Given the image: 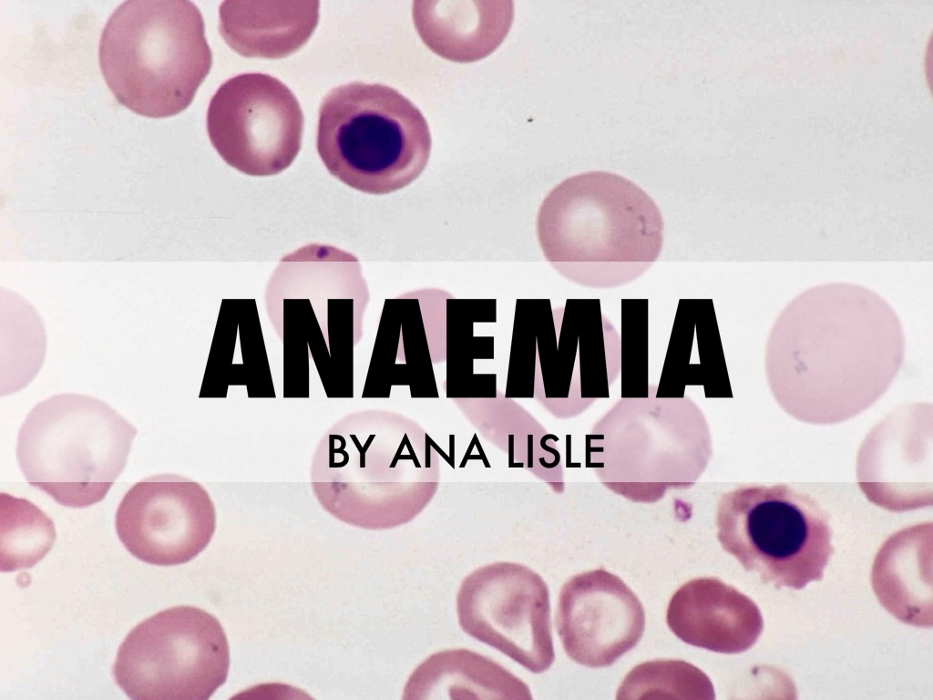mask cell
<instances>
[{"label":"cell","instance_id":"obj_15","mask_svg":"<svg viewBox=\"0 0 933 700\" xmlns=\"http://www.w3.org/2000/svg\"><path fill=\"white\" fill-rule=\"evenodd\" d=\"M412 11L423 42L438 56L460 63L491 54L514 18L511 1H415Z\"/></svg>","mask_w":933,"mask_h":700},{"label":"cell","instance_id":"obj_12","mask_svg":"<svg viewBox=\"0 0 933 700\" xmlns=\"http://www.w3.org/2000/svg\"><path fill=\"white\" fill-rule=\"evenodd\" d=\"M931 405H907L877 425L856 460L858 486L874 504L890 511L932 505Z\"/></svg>","mask_w":933,"mask_h":700},{"label":"cell","instance_id":"obj_6","mask_svg":"<svg viewBox=\"0 0 933 700\" xmlns=\"http://www.w3.org/2000/svg\"><path fill=\"white\" fill-rule=\"evenodd\" d=\"M716 525L723 550L776 589L800 590L822 580L834 553L828 514L810 495L785 484L726 492Z\"/></svg>","mask_w":933,"mask_h":700},{"label":"cell","instance_id":"obj_14","mask_svg":"<svg viewBox=\"0 0 933 700\" xmlns=\"http://www.w3.org/2000/svg\"><path fill=\"white\" fill-rule=\"evenodd\" d=\"M932 522L902 529L878 550L871 583L881 605L900 622L932 626Z\"/></svg>","mask_w":933,"mask_h":700},{"label":"cell","instance_id":"obj_1","mask_svg":"<svg viewBox=\"0 0 933 700\" xmlns=\"http://www.w3.org/2000/svg\"><path fill=\"white\" fill-rule=\"evenodd\" d=\"M904 352L901 324L882 297L856 284H822L795 297L776 319L766 346L767 380L793 417L837 424L884 395Z\"/></svg>","mask_w":933,"mask_h":700},{"label":"cell","instance_id":"obj_8","mask_svg":"<svg viewBox=\"0 0 933 700\" xmlns=\"http://www.w3.org/2000/svg\"><path fill=\"white\" fill-rule=\"evenodd\" d=\"M456 613L466 634L529 672L553 664L549 589L528 566L499 561L472 571L458 589Z\"/></svg>","mask_w":933,"mask_h":700},{"label":"cell","instance_id":"obj_4","mask_svg":"<svg viewBox=\"0 0 933 700\" xmlns=\"http://www.w3.org/2000/svg\"><path fill=\"white\" fill-rule=\"evenodd\" d=\"M137 428L104 401L56 395L36 405L17 436L27 483L70 508L101 501L123 472Z\"/></svg>","mask_w":933,"mask_h":700},{"label":"cell","instance_id":"obj_2","mask_svg":"<svg viewBox=\"0 0 933 700\" xmlns=\"http://www.w3.org/2000/svg\"><path fill=\"white\" fill-rule=\"evenodd\" d=\"M538 234L547 260L579 284L615 287L659 258L663 221L654 201L631 180L592 170L567 178L544 199Z\"/></svg>","mask_w":933,"mask_h":700},{"label":"cell","instance_id":"obj_16","mask_svg":"<svg viewBox=\"0 0 933 700\" xmlns=\"http://www.w3.org/2000/svg\"><path fill=\"white\" fill-rule=\"evenodd\" d=\"M220 33L229 46L248 57L280 58L299 49L319 18L318 1H224Z\"/></svg>","mask_w":933,"mask_h":700},{"label":"cell","instance_id":"obj_11","mask_svg":"<svg viewBox=\"0 0 933 700\" xmlns=\"http://www.w3.org/2000/svg\"><path fill=\"white\" fill-rule=\"evenodd\" d=\"M556 627L572 661L590 668L606 667L641 639L644 609L617 575L603 569L585 571L562 586Z\"/></svg>","mask_w":933,"mask_h":700},{"label":"cell","instance_id":"obj_13","mask_svg":"<svg viewBox=\"0 0 933 700\" xmlns=\"http://www.w3.org/2000/svg\"><path fill=\"white\" fill-rule=\"evenodd\" d=\"M666 622L682 642L721 654L751 648L764 627L759 608L717 578L693 579L672 595Z\"/></svg>","mask_w":933,"mask_h":700},{"label":"cell","instance_id":"obj_18","mask_svg":"<svg viewBox=\"0 0 933 700\" xmlns=\"http://www.w3.org/2000/svg\"><path fill=\"white\" fill-rule=\"evenodd\" d=\"M56 540L53 520L25 499L0 494V570L15 571L33 567L52 549Z\"/></svg>","mask_w":933,"mask_h":700},{"label":"cell","instance_id":"obj_10","mask_svg":"<svg viewBox=\"0 0 933 700\" xmlns=\"http://www.w3.org/2000/svg\"><path fill=\"white\" fill-rule=\"evenodd\" d=\"M118 539L141 561L172 566L190 561L210 543L214 505L198 482L172 474L147 478L122 498L115 518Z\"/></svg>","mask_w":933,"mask_h":700},{"label":"cell","instance_id":"obj_17","mask_svg":"<svg viewBox=\"0 0 933 700\" xmlns=\"http://www.w3.org/2000/svg\"><path fill=\"white\" fill-rule=\"evenodd\" d=\"M404 700H531L527 684L494 660L467 649L435 653L408 677Z\"/></svg>","mask_w":933,"mask_h":700},{"label":"cell","instance_id":"obj_9","mask_svg":"<svg viewBox=\"0 0 933 700\" xmlns=\"http://www.w3.org/2000/svg\"><path fill=\"white\" fill-rule=\"evenodd\" d=\"M303 116L292 91L280 80L247 73L223 83L207 113L210 142L224 161L250 176L287 169L302 143Z\"/></svg>","mask_w":933,"mask_h":700},{"label":"cell","instance_id":"obj_3","mask_svg":"<svg viewBox=\"0 0 933 700\" xmlns=\"http://www.w3.org/2000/svg\"><path fill=\"white\" fill-rule=\"evenodd\" d=\"M99 66L117 100L149 118L179 114L211 67L202 15L186 0H129L101 34Z\"/></svg>","mask_w":933,"mask_h":700},{"label":"cell","instance_id":"obj_19","mask_svg":"<svg viewBox=\"0 0 933 700\" xmlns=\"http://www.w3.org/2000/svg\"><path fill=\"white\" fill-rule=\"evenodd\" d=\"M617 699L715 698L709 677L682 660H654L635 666L625 676Z\"/></svg>","mask_w":933,"mask_h":700},{"label":"cell","instance_id":"obj_7","mask_svg":"<svg viewBox=\"0 0 933 700\" xmlns=\"http://www.w3.org/2000/svg\"><path fill=\"white\" fill-rule=\"evenodd\" d=\"M230 666L218 619L193 606L163 610L142 621L118 647L112 674L132 700H207Z\"/></svg>","mask_w":933,"mask_h":700},{"label":"cell","instance_id":"obj_5","mask_svg":"<svg viewBox=\"0 0 933 700\" xmlns=\"http://www.w3.org/2000/svg\"><path fill=\"white\" fill-rule=\"evenodd\" d=\"M316 144L335 178L363 192L386 194L419 177L432 140L423 114L397 90L354 82L323 100Z\"/></svg>","mask_w":933,"mask_h":700}]
</instances>
